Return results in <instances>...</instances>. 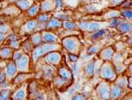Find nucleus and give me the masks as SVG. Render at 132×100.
<instances>
[{"instance_id":"1","label":"nucleus","mask_w":132,"mask_h":100,"mask_svg":"<svg viewBox=\"0 0 132 100\" xmlns=\"http://www.w3.org/2000/svg\"><path fill=\"white\" fill-rule=\"evenodd\" d=\"M57 47H58V46H57L56 44H46V45H42L41 47L37 48L35 51V52H34V54H33V58L34 59H38L40 56L43 55L44 53H47V52H50V51L56 50Z\"/></svg>"},{"instance_id":"2","label":"nucleus","mask_w":132,"mask_h":100,"mask_svg":"<svg viewBox=\"0 0 132 100\" xmlns=\"http://www.w3.org/2000/svg\"><path fill=\"white\" fill-rule=\"evenodd\" d=\"M102 76L104 78H108V79L113 80V78L116 76L114 74V72L113 70L112 67L110 65H107L103 67V70H102Z\"/></svg>"},{"instance_id":"3","label":"nucleus","mask_w":132,"mask_h":100,"mask_svg":"<svg viewBox=\"0 0 132 100\" xmlns=\"http://www.w3.org/2000/svg\"><path fill=\"white\" fill-rule=\"evenodd\" d=\"M98 92L102 99H108L109 97V90L105 83H101L100 85V87L98 88Z\"/></svg>"},{"instance_id":"4","label":"nucleus","mask_w":132,"mask_h":100,"mask_svg":"<svg viewBox=\"0 0 132 100\" xmlns=\"http://www.w3.org/2000/svg\"><path fill=\"white\" fill-rule=\"evenodd\" d=\"M63 42H64V46L70 52H75V50L78 47L77 42L74 39H72V38H67V39H65L63 41Z\"/></svg>"},{"instance_id":"5","label":"nucleus","mask_w":132,"mask_h":100,"mask_svg":"<svg viewBox=\"0 0 132 100\" xmlns=\"http://www.w3.org/2000/svg\"><path fill=\"white\" fill-rule=\"evenodd\" d=\"M27 63H28V58L27 56L21 57L18 63V67L20 70H27Z\"/></svg>"},{"instance_id":"6","label":"nucleus","mask_w":132,"mask_h":100,"mask_svg":"<svg viewBox=\"0 0 132 100\" xmlns=\"http://www.w3.org/2000/svg\"><path fill=\"white\" fill-rule=\"evenodd\" d=\"M47 59H48V60L50 61V63L56 64L57 62H59V60H60V55L56 52H52L48 55Z\"/></svg>"},{"instance_id":"7","label":"nucleus","mask_w":132,"mask_h":100,"mask_svg":"<svg viewBox=\"0 0 132 100\" xmlns=\"http://www.w3.org/2000/svg\"><path fill=\"white\" fill-rule=\"evenodd\" d=\"M122 94V90H121V88L119 86H114L112 88V91H111V97L113 99H117Z\"/></svg>"},{"instance_id":"8","label":"nucleus","mask_w":132,"mask_h":100,"mask_svg":"<svg viewBox=\"0 0 132 100\" xmlns=\"http://www.w3.org/2000/svg\"><path fill=\"white\" fill-rule=\"evenodd\" d=\"M43 40L48 42H55L56 41V38L54 35L50 33H45L43 35Z\"/></svg>"},{"instance_id":"9","label":"nucleus","mask_w":132,"mask_h":100,"mask_svg":"<svg viewBox=\"0 0 132 100\" xmlns=\"http://www.w3.org/2000/svg\"><path fill=\"white\" fill-rule=\"evenodd\" d=\"M16 73V67L15 65H14L13 63H11L8 65L7 67V74L8 76H10V77H12V76H13L14 74Z\"/></svg>"},{"instance_id":"10","label":"nucleus","mask_w":132,"mask_h":100,"mask_svg":"<svg viewBox=\"0 0 132 100\" xmlns=\"http://www.w3.org/2000/svg\"><path fill=\"white\" fill-rule=\"evenodd\" d=\"M0 55H1V57H3L4 59H8L11 55H12V51H11V49L9 48L2 49L1 52H0Z\"/></svg>"},{"instance_id":"11","label":"nucleus","mask_w":132,"mask_h":100,"mask_svg":"<svg viewBox=\"0 0 132 100\" xmlns=\"http://www.w3.org/2000/svg\"><path fill=\"white\" fill-rule=\"evenodd\" d=\"M25 95H26V91H25V89H20V90L17 91V93L15 94V99L17 100H22L23 98L25 97Z\"/></svg>"},{"instance_id":"12","label":"nucleus","mask_w":132,"mask_h":100,"mask_svg":"<svg viewBox=\"0 0 132 100\" xmlns=\"http://www.w3.org/2000/svg\"><path fill=\"white\" fill-rule=\"evenodd\" d=\"M60 74H61L62 77H63V79L69 80V79H71V73H70V72L68 71V70H66L64 68H63V69L60 70Z\"/></svg>"},{"instance_id":"13","label":"nucleus","mask_w":132,"mask_h":100,"mask_svg":"<svg viewBox=\"0 0 132 100\" xmlns=\"http://www.w3.org/2000/svg\"><path fill=\"white\" fill-rule=\"evenodd\" d=\"M100 27V24L97 22H91L88 23V26H87V29L89 31H96L99 29Z\"/></svg>"},{"instance_id":"14","label":"nucleus","mask_w":132,"mask_h":100,"mask_svg":"<svg viewBox=\"0 0 132 100\" xmlns=\"http://www.w3.org/2000/svg\"><path fill=\"white\" fill-rule=\"evenodd\" d=\"M131 29V25L129 23H122L120 24V30L122 32H128L130 31Z\"/></svg>"},{"instance_id":"15","label":"nucleus","mask_w":132,"mask_h":100,"mask_svg":"<svg viewBox=\"0 0 132 100\" xmlns=\"http://www.w3.org/2000/svg\"><path fill=\"white\" fill-rule=\"evenodd\" d=\"M93 68H94V63L93 62H90L87 65L86 68V72L88 75H91V74H93Z\"/></svg>"},{"instance_id":"16","label":"nucleus","mask_w":132,"mask_h":100,"mask_svg":"<svg viewBox=\"0 0 132 100\" xmlns=\"http://www.w3.org/2000/svg\"><path fill=\"white\" fill-rule=\"evenodd\" d=\"M62 23L59 20H56V19H53V20H50V22L48 23V27H59L61 26Z\"/></svg>"},{"instance_id":"17","label":"nucleus","mask_w":132,"mask_h":100,"mask_svg":"<svg viewBox=\"0 0 132 100\" xmlns=\"http://www.w3.org/2000/svg\"><path fill=\"white\" fill-rule=\"evenodd\" d=\"M20 6L22 9H27V8L29 7V5H30V2L29 1H27V0H22V1H20V2H19V4H18Z\"/></svg>"},{"instance_id":"18","label":"nucleus","mask_w":132,"mask_h":100,"mask_svg":"<svg viewBox=\"0 0 132 100\" xmlns=\"http://www.w3.org/2000/svg\"><path fill=\"white\" fill-rule=\"evenodd\" d=\"M112 55H113V51H112V49L109 48V49H107V50L104 51L102 56H103V58H105V59H110L112 57Z\"/></svg>"},{"instance_id":"19","label":"nucleus","mask_w":132,"mask_h":100,"mask_svg":"<svg viewBox=\"0 0 132 100\" xmlns=\"http://www.w3.org/2000/svg\"><path fill=\"white\" fill-rule=\"evenodd\" d=\"M10 96V90H4L0 93V100H7Z\"/></svg>"},{"instance_id":"20","label":"nucleus","mask_w":132,"mask_h":100,"mask_svg":"<svg viewBox=\"0 0 132 100\" xmlns=\"http://www.w3.org/2000/svg\"><path fill=\"white\" fill-rule=\"evenodd\" d=\"M42 11H48V10H51V9H52V4H51L50 2H48V1L45 2V3L42 4Z\"/></svg>"},{"instance_id":"21","label":"nucleus","mask_w":132,"mask_h":100,"mask_svg":"<svg viewBox=\"0 0 132 100\" xmlns=\"http://www.w3.org/2000/svg\"><path fill=\"white\" fill-rule=\"evenodd\" d=\"M35 26H36L35 21L31 20V21H29V22L27 24V28L28 29V30H30V31H33L34 29L35 28Z\"/></svg>"},{"instance_id":"22","label":"nucleus","mask_w":132,"mask_h":100,"mask_svg":"<svg viewBox=\"0 0 132 100\" xmlns=\"http://www.w3.org/2000/svg\"><path fill=\"white\" fill-rule=\"evenodd\" d=\"M106 34V30H100V31H98L96 34H94V35H93V39H97V38H99V37H103L104 35Z\"/></svg>"},{"instance_id":"23","label":"nucleus","mask_w":132,"mask_h":100,"mask_svg":"<svg viewBox=\"0 0 132 100\" xmlns=\"http://www.w3.org/2000/svg\"><path fill=\"white\" fill-rule=\"evenodd\" d=\"M37 12H38V6L37 5H34L33 7L30 8V10H29V12H28V14H29V15H31V16H34V15H35V14L37 13Z\"/></svg>"},{"instance_id":"24","label":"nucleus","mask_w":132,"mask_h":100,"mask_svg":"<svg viewBox=\"0 0 132 100\" xmlns=\"http://www.w3.org/2000/svg\"><path fill=\"white\" fill-rule=\"evenodd\" d=\"M41 37H40V35H35V37H33V42L34 44H40L41 42Z\"/></svg>"},{"instance_id":"25","label":"nucleus","mask_w":132,"mask_h":100,"mask_svg":"<svg viewBox=\"0 0 132 100\" xmlns=\"http://www.w3.org/2000/svg\"><path fill=\"white\" fill-rule=\"evenodd\" d=\"M64 27L66 28H73L74 27H75V24L72 22H69V21H66L64 23Z\"/></svg>"},{"instance_id":"26","label":"nucleus","mask_w":132,"mask_h":100,"mask_svg":"<svg viewBox=\"0 0 132 100\" xmlns=\"http://www.w3.org/2000/svg\"><path fill=\"white\" fill-rule=\"evenodd\" d=\"M120 24H121L120 20H117V19H114V20H112V21H111V26H113V27H116Z\"/></svg>"},{"instance_id":"27","label":"nucleus","mask_w":132,"mask_h":100,"mask_svg":"<svg viewBox=\"0 0 132 100\" xmlns=\"http://www.w3.org/2000/svg\"><path fill=\"white\" fill-rule=\"evenodd\" d=\"M122 14L125 17H127V18L131 19V11L130 10H129V11L128 10V11H125V12H122Z\"/></svg>"},{"instance_id":"28","label":"nucleus","mask_w":132,"mask_h":100,"mask_svg":"<svg viewBox=\"0 0 132 100\" xmlns=\"http://www.w3.org/2000/svg\"><path fill=\"white\" fill-rule=\"evenodd\" d=\"M97 51H98V47L97 46H94V47H92L89 49V54H93V53H95V52H97Z\"/></svg>"},{"instance_id":"29","label":"nucleus","mask_w":132,"mask_h":100,"mask_svg":"<svg viewBox=\"0 0 132 100\" xmlns=\"http://www.w3.org/2000/svg\"><path fill=\"white\" fill-rule=\"evenodd\" d=\"M119 86H120V87H125V86H126V81H125L124 78H122V80L119 82Z\"/></svg>"},{"instance_id":"30","label":"nucleus","mask_w":132,"mask_h":100,"mask_svg":"<svg viewBox=\"0 0 132 100\" xmlns=\"http://www.w3.org/2000/svg\"><path fill=\"white\" fill-rule=\"evenodd\" d=\"M73 100H85V98L83 97L82 95H77V96L74 97Z\"/></svg>"},{"instance_id":"31","label":"nucleus","mask_w":132,"mask_h":100,"mask_svg":"<svg viewBox=\"0 0 132 100\" xmlns=\"http://www.w3.org/2000/svg\"><path fill=\"white\" fill-rule=\"evenodd\" d=\"M87 26H88V23H86V22H84V23H81V24H79V27H81L82 29H86Z\"/></svg>"},{"instance_id":"32","label":"nucleus","mask_w":132,"mask_h":100,"mask_svg":"<svg viewBox=\"0 0 132 100\" xmlns=\"http://www.w3.org/2000/svg\"><path fill=\"white\" fill-rule=\"evenodd\" d=\"M7 29V27L5 26V25H0V31L1 32H6Z\"/></svg>"},{"instance_id":"33","label":"nucleus","mask_w":132,"mask_h":100,"mask_svg":"<svg viewBox=\"0 0 132 100\" xmlns=\"http://www.w3.org/2000/svg\"><path fill=\"white\" fill-rule=\"evenodd\" d=\"M48 19V15H42V16H41L39 18V20H41V21H45V20H47Z\"/></svg>"},{"instance_id":"34","label":"nucleus","mask_w":132,"mask_h":100,"mask_svg":"<svg viewBox=\"0 0 132 100\" xmlns=\"http://www.w3.org/2000/svg\"><path fill=\"white\" fill-rule=\"evenodd\" d=\"M5 81V74L4 73H0V83L3 82Z\"/></svg>"},{"instance_id":"35","label":"nucleus","mask_w":132,"mask_h":100,"mask_svg":"<svg viewBox=\"0 0 132 100\" xmlns=\"http://www.w3.org/2000/svg\"><path fill=\"white\" fill-rule=\"evenodd\" d=\"M70 58H71V59L72 61H77L78 60V57L77 56H74V55H71V54H70Z\"/></svg>"},{"instance_id":"36","label":"nucleus","mask_w":132,"mask_h":100,"mask_svg":"<svg viewBox=\"0 0 132 100\" xmlns=\"http://www.w3.org/2000/svg\"><path fill=\"white\" fill-rule=\"evenodd\" d=\"M20 57H21V53L20 52H17L14 54V59H20Z\"/></svg>"},{"instance_id":"37","label":"nucleus","mask_w":132,"mask_h":100,"mask_svg":"<svg viewBox=\"0 0 132 100\" xmlns=\"http://www.w3.org/2000/svg\"><path fill=\"white\" fill-rule=\"evenodd\" d=\"M56 5L58 7H61L62 6V0H56Z\"/></svg>"},{"instance_id":"38","label":"nucleus","mask_w":132,"mask_h":100,"mask_svg":"<svg viewBox=\"0 0 132 100\" xmlns=\"http://www.w3.org/2000/svg\"><path fill=\"white\" fill-rule=\"evenodd\" d=\"M12 46H13V47H18L19 44H18V42H12Z\"/></svg>"},{"instance_id":"39","label":"nucleus","mask_w":132,"mask_h":100,"mask_svg":"<svg viewBox=\"0 0 132 100\" xmlns=\"http://www.w3.org/2000/svg\"><path fill=\"white\" fill-rule=\"evenodd\" d=\"M77 73H78V66L74 65V74H77Z\"/></svg>"},{"instance_id":"40","label":"nucleus","mask_w":132,"mask_h":100,"mask_svg":"<svg viewBox=\"0 0 132 100\" xmlns=\"http://www.w3.org/2000/svg\"><path fill=\"white\" fill-rule=\"evenodd\" d=\"M112 1L113 2H114V3H119V2H121V1H122V0H112Z\"/></svg>"},{"instance_id":"41","label":"nucleus","mask_w":132,"mask_h":100,"mask_svg":"<svg viewBox=\"0 0 132 100\" xmlns=\"http://www.w3.org/2000/svg\"><path fill=\"white\" fill-rule=\"evenodd\" d=\"M2 39H4V35L0 33V40H2Z\"/></svg>"},{"instance_id":"42","label":"nucleus","mask_w":132,"mask_h":100,"mask_svg":"<svg viewBox=\"0 0 132 100\" xmlns=\"http://www.w3.org/2000/svg\"><path fill=\"white\" fill-rule=\"evenodd\" d=\"M123 100H131L130 98H125V99H123Z\"/></svg>"},{"instance_id":"43","label":"nucleus","mask_w":132,"mask_h":100,"mask_svg":"<svg viewBox=\"0 0 132 100\" xmlns=\"http://www.w3.org/2000/svg\"><path fill=\"white\" fill-rule=\"evenodd\" d=\"M12 1H18V0H12Z\"/></svg>"}]
</instances>
